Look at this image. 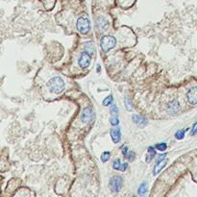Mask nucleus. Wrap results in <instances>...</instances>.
Wrapping results in <instances>:
<instances>
[{"label":"nucleus","mask_w":197,"mask_h":197,"mask_svg":"<svg viewBox=\"0 0 197 197\" xmlns=\"http://www.w3.org/2000/svg\"><path fill=\"white\" fill-rule=\"evenodd\" d=\"M47 87H48V89L50 90V92L59 94L62 92H64V89L65 88V83L61 77L56 76V77L51 78L48 81Z\"/></svg>","instance_id":"obj_1"},{"label":"nucleus","mask_w":197,"mask_h":197,"mask_svg":"<svg viewBox=\"0 0 197 197\" xmlns=\"http://www.w3.org/2000/svg\"><path fill=\"white\" fill-rule=\"evenodd\" d=\"M100 45H101V49L104 52H108L111 49L115 47V45H117V39L113 36H104L101 39Z\"/></svg>","instance_id":"obj_2"},{"label":"nucleus","mask_w":197,"mask_h":197,"mask_svg":"<svg viewBox=\"0 0 197 197\" xmlns=\"http://www.w3.org/2000/svg\"><path fill=\"white\" fill-rule=\"evenodd\" d=\"M76 28L81 34H88L90 31V21L88 17H80L77 19Z\"/></svg>","instance_id":"obj_3"},{"label":"nucleus","mask_w":197,"mask_h":197,"mask_svg":"<svg viewBox=\"0 0 197 197\" xmlns=\"http://www.w3.org/2000/svg\"><path fill=\"white\" fill-rule=\"evenodd\" d=\"M122 184H123V179L121 176L115 175L110 179V188L113 192L115 193L119 192L121 188H122Z\"/></svg>","instance_id":"obj_4"},{"label":"nucleus","mask_w":197,"mask_h":197,"mask_svg":"<svg viewBox=\"0 0 197 197\" xmlns=\"http://www.w3.org/2000/svg\"><path fill=\"white\" fill-rule=\"evenodd\" d=\"M90 63H92V54L85 50V51L82 52L80 55V58L78 61L79 67L81 68H87L89 67Z\"/></svg>","instance_id":"obj_5"},{"label":"nucleus","mask_w":197,"mask_h":197,"mask_svg":"<svg viewBox=\"0 0 197 197\" xmlns=\"http://www.w3.org/2000/svg\"><path fill=\"white\" fill-rule=\"evenodd\" d=\"M81 121L84 124H88L89 122H92L93 119V111L90 107H86L84 108L82 114H81Z\"/></svg>","instance_id":"obj_6"},{"label":"nucleus","mask_w":197,"mask_h":197,"mask_svg":"<svg viewBox=\"0 0 197 197\" xmlns=\"http://www.w3.org/2000/svg\"><path fill=\"white\" fill-rule=\"evenodd\" d=\"M186 99L190 105L197 104V87H193L188 90L186 92Z\"/></svg>","instance_id":"obj_7"},{"label":"nucleus","mask_w":197,"mask_h":197,"mask_svg":"<svg viewBox=\"0 0 197 197\" xmlns=\"http://www.w3.org/2000/svg\"><path fill=\"white\" fill-rule=\"evenodd\" d=\"M180 109H181V106L177 99H173L172 101H170L167 105V107H166V110H167L168 114H171L178 113Z\"/></svg>","instance_id":"obj_8"},{"label":"nucleus","mask_w":197,"mask_h":197,"mask_svg":"<svg viewBox=\"0 0 197 197\" xmlns=\"http://www.w3.org/2000/svg\"><path fill=\"white\" fill-rule=\"evenodd\" d=\"M110 134H111V138H112V140L114 141V143H118L121 139L120 127H118V126H114V128L111 129Z\"/></svg>","instance_id":"obj_9"},{"label":"nucleus","mask_w":197,"mask_h":197,"mask_svg":"<svg viewBox=\"0 0 197 197\" xmlns=\"http://www.w3.org/2000/svg\"><path fill=\"white\" fill-rule=\"evenodd\" d=\"M95 24H96V27L99 31H105L107 30V28L109 27V21L107 18H105L104 17H98L96 18V21H95Z\"/></svg>","instance_id":"obj_10"},{"label":"nucleus","mask_w":197,"mask_h":197,"mask_svg":"<svg viewBox=\"0 0 197 197\" xmlns=\"http://www.w3.org/2000/svg\"><path fill=\"white\" fill-rule=\"evenodd\" d=\"M132 118H133L134 123L137 126H139V127H140V128L145 127V126L147 125V123H148L147 119H146L145 117H141V115H139V114H134L132 117Z\"/></svg>","instance_id":"obj_11"},{"label":"nucleus","mask_w":197,"mask_h":197,"mask_svg":"<svg viewBox=\"0 0 197 197\" xmlns=\"http://www.w3.org/2000/svg\"><path fill=\"white\" fill-rule=\"evenodd\" d=\"M167 158H164V160L158 161L156 165L154 166V170H153V174L154 175H158L161 170L164 168V166L167 164Z\"/></svg>","instance_id":"obj_12"},{"label":"nucleus","mask_w":197,"mask_h":197,"mask_svg":"<svg viewBox=\"0 0 197 197\" xmlns=\"http://www.w3.org/2000/svg\"><path fill=\"white\" fill-rule=\"evenodd\" d=\"M156 154L157 153H156L155 148L153 147V146H150V147L148 148V151H147V155H146V157H145L146 163H151V161H153V159L155 158Z\"/></svg>","instance_id":"obj_13"},{"label":"nucleus","mask_w":197,"mask_h":197,"mask_svg":"<svg viewBox=\"0 0 197 197\" xmlns=\"http://www.w3.org/2000/svg\"><path fill=\"white\" fill-rule=\"evenodd\" d=\"M85 50L86 51L89 52L92 55H93L95 53V48H94V45L92 42H88L85 43Z\"/></svg>","instance_id":"obj_14"},{"label":"nucleus","mask_w":197,"mask_h":197,"mask_svg":"<svg viewBox=\"0 0 197 197\" xmlns=\"http://www.w3.org/2000/svg\"><path fill=\"white\" fill-rule=\"evenodd\" d=\"M147 183L146 182H143V183H141L139 186V189H138V193L139 195H144L146 193V191H147Z\"/></svg>","instance_id":"obj_15"},{"label":"nucleus","mask_w":197,"mask_h":197,"mask_svg":"<svg viewBox=\"0 0 197 197\" xmlns=\"http://www.w3.org/2000/svg\"><path fill=\"white\" fill-rule=\"evenodd\" d=\"M113 102H114V97H113L112 94H110L103 100V106H105V107H108V106L112 105Z\"/></svg>","instance_id":"obj_16"},{"label":"nucleus","mask_w":197,"mask_h":197,"mask_svg":"<svg viewBox=\"0 0 197 197\" xmlns=\"http://www.w3.org/2000/svg\"><path fill=\"white\" fill-rule=\"evenodd\" d=\"M125 107H126V110L128 111V112H132L133 111V105H132V101L129 97H125Z\"/></svg>","instance_id":"obj_17"},{"label":"nucleus","mask_w":197,"mask_h":197,"mask_svg":"<svg viewBox=\"0 0 197 197\" xmlns=\"http://www.w3.org/2000/svg\"><path fill=\"white\" fill-rule=\"evenodd\" d=\"M119 119L117 117V115H112L110 118V123L112 124L113 126H118L119 125Z\"/></svg>","instance_id":"obj_18"},{"label":"nucleus","mask_w":197,"mask_h":197,"mask_svg":"<svg viewBox=\"0 0 197 197\" xmlns=\"http://www.w3.org/2000/svg\"><path fill=\"white\" fill-rule=\"evenodd\" d=\"M110 157H111V153L109 151H106V152H103L101 154V161L103 163H106V161H108L110 160Z\"/></svg>","instance_id":"obj_19"},{"label":"nucleus","mask_w":197,"mask_h":197,"mask_svg":"<svg viewBox=\"0 0 197 197\" xmlns=\"http://www.w3.org/2000/svg\"><path fill=\"white\" fill-rule=\"evenodd\" d=\"M166 148H167V145H166L165 142H161V143H158L157 145H156V149H157L158 151H161V152H164Z\"/></svg>","instance_id":"obj_20"},{"label":"nucleus","mask_w":197,"mask_h":197,"mask_svg":"<svg viewBox=\"0 0 197 197\" xmlns=\"http://www.w3.org/2000/svg\"><path fill=\"white\" fill-rule=\"evenodd\" d=\"M185 130H179L175 133V138L177 139H183L185 138Z\"/></svg>","instance_id":"obj_21"},{"label":"nucleus","mask_w":197,"mask_h":197,"mask_svg":"<svg viewBox=\"0 0 197 197\" xmlns=\"http://www.w3.org/2000/svg\"><path fill=\"white\" fill-rule=\"evenodd\" d=\"M121 161H120V160L119 159H117V160H114V163H113V167H114V169H115V170H120V168H121Z\"/></svg>","instance_id":"obj_22"},{"label":"nucleus","mask_w":197,"mask_h":197,"mask_svg":"<svg viewBox=\"0 0 197 197\" xmlns=\"http://www.w3.org/2000/svg\"><path fill=\"white\" fill-rule=\"evenodd\" d=\"M110 112H111V114H112V115H117L118 114V107L117 105H113L112 107H111V110H110Z\"/></svg>","instance_id":"obj_23"},{"label":"nucleus","mask_w":197,"mask_h":197,"mask_svg":"<svg viewBox=\"0 0 197 197\" xmlns=\"http://www.w3.org/2000/svg\"><path fill=\"white\" fill-rule=\"evenodd\" d=\"M121 150H122V151H121V152H122L123 156H124V157H125L126 159H127L128 154H129V152H130L129 149H128V147H127V146H126V145H124V146H122V147H121Z\"/></svg>","instance_id":"obj_24"},{"label":"nucleus","mask_w":197,"mask_h":197,"mask_svg":"<svg viewBox=\"0 0 197 197\" xmlns=\"http://www.w3.org/2000/svg\"><path fill=\"white\" fill-rule=\"evenodd\" d=\"M190 135L191 136H195L197 135V122H195L192 126V129L190 131Z\"/></svg>","instance_id":"obj_25"},{"label":"nucleus","mask_w":197,"mask_h":197,"mask_svg":"<svg viewBox=\"0 0 197 197\" xmlns=\"http://www.w3.org/2000/svg\"><path fill=\"white\" fill-rule=\"evenodd\" d=\"M135 158H136V154L133 152V151H130L129 154H128V157H127V159H128L129 161H134V160H135Z\"/></svg>","instance_id":"obj_26"},{"label":"nucleus","mask_w":197,"mask_h":197,"mask_svg":"<svg viewBox=\"0 0 197 197\" xmlns=\"http://www.w3.org/2000/svg\"><path fill=\"white\" fill-rule=\"evenodd\" d=\"M127 168H128V164L127 163H124L123 164H121V168H120L121 171H123V172H124V171H126V169H127Z\"/></svg>","instance_id":"obj_27"},{"label":"nucleus","mask_w":197,"mask_h":197,"mask_svg":"<svg viewBox=\"0 0 197 197\" xmlns=\"http://www.w3.org/2000/svg\"><path fill=\"white\" fill-rule=\"evenodd\" d=\"M100 69H101L100 65H97V72H99V71H100Z\"/></svg>","instance_id":"obj_28"}]
</instances>
